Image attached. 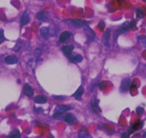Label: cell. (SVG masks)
<instances>
[{"instance_id": "obj_1", "label": "cell", "mask_w": 146, "mask_h": 138, "mask_svg": "<svg viewBox=\"0 0 146 138\" xmlns=\"http://www.w3.org/2000/svg\"><path fill=\"white\" fill-rule=\"evenodd\" d=\"M135 25H136V21L135 20V19H133V20L130 22H124V23L120 26V27L115 31L116 36L115 38V41H116L117 38L118 37V36H120V34L124 33V32H127V31L130 30V29L135 28Z\"/></svg>"}, {"instance_id": "obj_2", "label": "cell", "mask_w": 146, "mask_h": 138, "mask_svg": "<svg viewBox=\"0 0 146 138\" xmlns=\"http://www.w3.org/2000/svg\"><path fill=\"white\" fill-rule=\"evenodd\" d=\"M71 107L68 106V105H58V106L56 107V108L54 109V115H53V117L57 118L60 115H63L64 112H67L68 110L71 109Z\"/></svg>"}, {"instance_id": "obj_3", "label": "cell", "mask_w": 146, "mask_h": 138, "mask_svg": "<svg viewBox=\"0 0 146 138\" xmlns=\"http://www.w3.org/2000/svg\"><path fill=\"white\" fill-rule=\"evenodd\" d=\"M65 22H70V25L77 27H84L88 25V23H89L87 21L82 20V19H68V20H66Z\"/></svg>"}, {"instance_id": "obj_4", "label": "cell", "mask_w": 146, "mask_h": 138, "mask_svg": "<svg viewBox=\"0 0 146 138\" xmlns=\"http://www.w3.org/2000/svg\"><path fill=\"white\" fill-rule=\"evenodd\" d=\"M131 84V81L129 78H125L123 79L121 84H120V91L123 93L128 91L130 89Z\"/></svg>"}, {"instance_id": "obj_5", "label": "cell", "mask_w": 146, "mask_h": 138, "mask_svg": "<svg viewBox=\"0 0 146 138\" xmlns=\"http://www.w3.org/2000/svg\"><path fill=\"white\" fill-rule=\"evenodd\" d=\"M83 30H84V32H85V36H86L87 39H88V41L91 42V41H92V40H95V32H94V31L92 30L91 28H90L89 27H88V25L84 27Z\"/></svg>"}, {"instance_id": "obj_6", "label": "cell", "mask_w": 146, "mask_h": 138, "mask_svg": "<svg viewBox=\"0 0 146 138\" xmlns=\"http://www.w3.org/2000/svg\"><path fill=\"white\" fill-rule=\"evenodd\" d=\"M74 46H72V45H67V46H64L62 47L61 50L63 52L64 55L67 56V58L70 57L72 55V50H74Z\"/></svg>"}, {"instance_id": "obj_7", "label": "cell", "mask_w": 146, "mask_h": 138, "mask_svg": "<svg viewBox=\"0 0 146 138\" xmlns=\"http://www.w3.org/2000/svg\"><path fill=\"white\" fill-rule=\"evenodd\" d=\"M23 92L26 96L29 97H32L34 95V90L29 84H25L23 86Z\"/></svg>"}, {"instance_id": "obj_8", "label": "cell", "mask_w": 146, "mask_h": 138, "mask_svg": "<svg viewBox=\"0 0 146 138\" xmlns=\"http://www.w3.org/2000/svg\"><path fill=\"white\" fill-rule=\"evenodd\" d=\"M78 138H92L86 127H82L78 132Z\"/></svg>"}, {"instance_id": "obj_9", "label": "cell", "mask_w": 146, "mask_h": 138, "mask_svg": "<svg viewBox=\"0 0 146 138\" xmlns=\"http://www.w3.org/2000/svg\"><path fill=\"white\" fill-rule=\"evenodd\" d=\"M91 106H92V110L95 112V113H100L101 112V109L99 107V100L98 98L94 97L91 102Z\"/></svg>"}, {"instance_id": "obj_10", "label": "cell", "mask_w": 146, "mask_h": 138, "mask_svg": "<svg viewBox=\"0 0 146 138\" xmlns=\"http://www.w3.org/2000/svg\"><path fill=\"white\" fill-rule=\"evenodd\" d=\"M72 36V33L71 32H68V31H64V32H62V34L60 35V43H64L67 40H68L69 39L71 38Z\"/></svg>"}, {"instance_id": "obj_11", "label": "cell", "mask_w": 146, "mask_h": 138, "mask_svg": "<svg viewBox=\"0 0 146 138\" xmlns=\"http://www.w3.org/2000/svg\"><path fill=\"white\" fill-rule=\"evenodd\" d=\"M143 126V122H141L140 120L137 121V122L134 124L129 129V134H132L133 132V131H135V130H138V129H140Z\"/></svg>"}, {"instance_id": "obj_12", "label": "cell", "mask_w": 146, "mask_h": 138, "mask_svg": "<svg viewBox=\"0 0 146 138\" xmlns=\"http://www.w3.org/2000/svg\"><path fill=\"white\" fill-rule=\"evenodd\" d=\"M68 59L70 60V62H71V63H80V62L82 61V59H83V58H82V56H81V55L77 54V55H75V56H72L71 55V56L68 58Z\"/></svg>"}, {"instance_id": "obj_13", "label": "cell", "mask_w": 146, "mask_h": 138, "mask_svg": "<svg viewBox=\"0 0 146 138\" xmlns=\"http://www.w3.org/2000/svg\"><path fill=\"white\" fill-rule=\"evenodd\" d=\"M29 19H30V18H29V14L27 11H25L23 15H22V17H21V27L25 26L27 24L29 23Z\"/></svg>"}, {"instance_id": "obj_14", "label": "cell", "mask_w": 146, "mask_h": 138, "mask_svg": "<svg viewBox=\"0 0 146 138\" xmlns=\"http://www.w3.org/2000/svg\"><path fill=\"white\" fill-rule=\"evenodd\" d=\"M63 119H64V120L68 124H73L75 121H76V118H75V115L70 113L66 114Z\"/></svg>"}, {"instance_id": "obj_15", "label": "cell", "mask_w": 146, "mask_h": 138, "mask_svg": "<svg viewBox=\"0 0 146 138\" xmlns=\"http://www.w3.org/2000/svg\"><path fill=\"white\" fill-rule=\"evenodd\" d=\"M5 62H6L7 64H16L18 62V58L17 57H16L15 56H8L5 58Z\"/></svg>"}, {"instance_id": "obj_16", "label": "cell", "mask_w": 146, "mask_h": 138, "mask_svg": "<svg viewBox=\"0 0 146 138\" xmlns=\"http://www.w3.org/2000/svg\"><path fill=\"white\" fill-rule=\"evenodd\" d=\"M84 93V88H83V86H80L79 87V88H78V90H77L76 91H75V94H72V96L75 97L76 99L79 100L80 99V98L82 97V94H83Z\"/></svg>"}, {"instance_id": "obj_17", "label": "cell", "mask_w": 146, "mask_h": 138, "mask_svg": "<svg viewBox=\"0 0 146 138\" xmlns=\"http://www.w3.org/2000/svg\"><path fill=\"white\" fill-rule=\"evenodd\" d=\"M34 100H35V102L36 103V104H45L47 101V97L42 95L36 96Z\"/></svg>"}, {"instance_id": "obj_18", "label": "cell", "mask_w": 146, "mask_h": 138, "mask_svg": "<svg viewBox=\"0 0 146 138\" xmlns=\"http://www.w3.org/2000/svg\"><path fill=\"white\" fill-rule=\"evenodd\" d=\"M49 32H50V29L47 27H44L40 29V33L41 36H42L44 38H47L49 36Z\"/></svg>"}, {"instance_id": "obj_19", "label": "cell", "mask_w": 146, "mask_h": 138, "mask_svg": "<svg viewBox=\"0 0 146 138\" xmlns=\"http://www.w3.org/2000/svg\"><path fill=\"white\" fill-rule=\"evenodd\" d=\"M110 38V29H108V30L105 32V36H104V43H105V46H106L107 47L109 46Z\"/></svg>"}, {"instance_id": "obj_20", "label": "cell", "mask_w": 146, "mask_h": 138, "mask_svg": "<svg viewBox=\"0 0 146 138\" xmlns=\"http://www.w3.org/2000/svg\"><path fill=\"white\" fill-rule=\"evenodd\" d=\"M9 138H21L20 132H19V131L18 129H14L9 134Z\"/></svg>"}, {"instance_id": "obj_21", "label": "cell", "mask_w": 146, "mask_h": 138, "mask_svg": "<svg viewBox=\"0 0 146 138\" xmlns=\"http://www.w3.org/2000/svg\"><path fill=\"white\" fill-rule=\"evenodd\" d=\"M44 17H45V15H44V12H43V11L39 12L36 14V18L40 20H43L44 19Z\"/></svg>"}, {"instance_id": "obj_22", "label": "cell", "mask_w": 146, "mask_h": 138, "mask_svg": "<svg viewBox=\"0 0 146 138\" xmlns=\"http://www.w3.org/2000/svg\"><path fill=\"white\" fill-rule=\"evenodd\" d=\"M5 40H6V38L5 37V35H4V30L1 29H0V44H2Z\"/></svg>"}, {"instance_id": "obj_23", "label": "cell", "mask_w": 146, "mask_h": 138, "mask_svg": "<svg viewBox=\"0 0 146 138\" xmlns=\"http://www.w3.org/2000/svg\"><path fill=\"white\" fill-rule=\"evenodd\" d=\"M98 86H99L100 89L102 90V91H103V90L105 89V88H106V86H107L106 82H105V81H102V82H100L99 84H98Z\"/></svg>"}, {"instance_id": "obj_24", "label": "cell", "mask_w": 146, "mask_h": 138, "mask_svg": "<svg viewBox=\"0 0 146 138\" xmlns=\"http://www.w3.org/2000/svg\"><path fill=\"white\" fill-rule=\"evenodd\" d=\"M105 23H104V22H100V23L98 24V27L102 31L103 30L104 28H105Z\"/></svg>"}, {"instance_id": "obj_25", "label": "cell", "mask_w": 146, "mask_h": 138, "mask_svg": "<svg viewBox=\"0 0 146 138\" xmlns=\"http://www.w3.org/2000/svg\"><path fill=\"white\" fill-rule=\"evenodd\" d=\"M136 14H137V17L138 18H143V12H142L140 9H137V12H136Z\"/></svg>"}, {"instance_id": "obj_26", "label": "cell", "mask_w": 146, "mask_h": 138, "mask_svg": "<svg viewBox=\"0 0 146 138\" xmlns=\"http://www.w3.org/2000/svg\"><path fill=\"white\" fill-rule=\"evenodd\" d=\"M136 112H137V115H140L141 114L143 113V112H144V109H143V108H142V107H138L137 109H136Z\"/></svg>"}, {"instance_id": "obj_27", "label": "cell", "mask_w": 146, "mask_h": 138, "mask_svg": "<svg viewBox=\"0 0 146 138\" xmlns=\"http://www.w3.org/2000/svg\"><path fill=\"white\" fill-rule=\"evenodd\" d=\"M121 138H130V134L128 132H124L121 135Z\"/></svg>"}, {"instance_id": "obj_28", "label": "cell", "mask_w": 146, "mask_h": 138, "mask_svg": "<svg viewBox=\"0 0 146 138\" xmlns=\"http://www.w3.org/2000/svg\"><path fill=\"white\" fill-rule=\"evenodd\" d=\"M140 39H141L140 41L142 42L143 46L146 48V37H143V38H140Z\"/></svg>"}]
</instances>
